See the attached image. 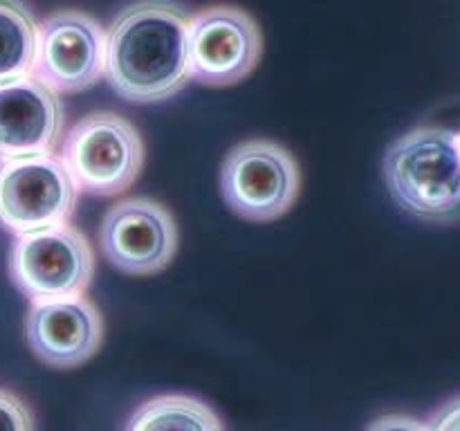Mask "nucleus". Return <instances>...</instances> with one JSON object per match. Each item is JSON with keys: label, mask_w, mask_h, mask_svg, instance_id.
I'll list each match as a JSON object with an SVG mask.
<instances>
[{"label": "nucleus", "mask_w": 460, "mask_h": 431, "mask_svg": "<svg viewBox=\"0 0 460 431\" xmlns=\"http://www.w3.org/2000/svg\"><path fill=\"white\" fill-rule=\"evenodd\" d=\"M191 12L178 0H133L106 30V79L130 103H160L191 81Z\"/></svg>", "instance_id": "f257e3e1"}, {"label": "nucleus", "mask_w": 460, "mask_h": 431, "mask_svg": "<svg viewBox=\"0 0 460 431\" xmlns=\"http://www.w3.org/2000/svg\"><path fill=\"white\" fill-rule=\"evenodd\" d=\"M385 182L395 205L431 223L460 218V137L443 126H418L385 155Z\"/></svg>", "instance_id": "f03ea898"}, {"label": "nucleus", "mask_w": 460, "mask_h": 431, "mask_svg": "<svg viewBox=\"0 0 460 431\" xmlns=\"http://www.w3.org/2000/svg\"><path fill=\"white\" fill-rule=\"evenodd\" d=\"M58 157L76 191L115 198L139 178L146 148L133 121L119 112L94 110L70 126Z\"/></svg>", "instance_id": "7ed1b4c3"}, {"label": "nucleus", "mask_w": 460, "mask_h": 431, "mask_svg": "<svg viewBox=\"0 0 460 431\" xmlns=\"http://www.w3.org/2000/svg\"><path fill=\"white\" fill-rule=\"evenodd\" d=\"M301 173L295 155L272 139H247L225 155L220 193L238 218L272 223L295 207Z\"/></svg>", "instance_id": "20e7f679"}, {"label": "nucleus", "mask_w": 460, "mask_h": 431, "mask_svg": "<svg viewBox=\"0 0 460 431\" xmlns=\"http://www.w3.org/2000/svg\"><path fill=\"white\" fill-rule=\"evenodd\" d=\"M93 274V247L70 223L21 233L9 250V277L31 301L84 295Z\"/></svg>", "instance_id": "39448f33"}, {"label": "nucleus", "mask_w": 460, "mask_h": 431, "mask_svg": "<svg viewBox=\"0 0 460 431\" xmlns=\"http://www.w3.org/2000/svg\"><path fill=\"white\" fill-rule=\"evenodd\" d=\"M76 187L57 153L0 162V227L30 233L70 223Z\"/></svg>", "instance_id": "423d86ee"}, {"label": "nucleus", "mask_w": 460, "mask_h": 431, "mask_svg": "<svg viewBox=\"0 0 460 431\" xmlns=\"http://www.w3.org/2000/svg\"><path fill=\"white\" fill-rule=\"evenodd\" d=\"M263 54V34L252 13L236 4H211L191 13L189 66L191 79L214 88L236 85L254 72Z\"/></svg>", "instance_id": "0eeeda50"}, {"label": "nucleus", "mask_w": 460, "mask_h": 431, "mask_svg": "<svg viewBox=\"0 0 460 431\" xmlns=\"http://www.w3.org/2000/svg\"><path fill=\"white\" fill-rule=\"evenodd\" d=\"M99 245L108 263L124 274L151 277L169 268L180 245L173 214L153 198L115 202L99 227Z\"/></svg>", "instance_id": "6e6552de"}, {"label": "nucleus", "mask_w": 460, "mask_h": 431, "mask_svg": "<svg viewBox=\"0 0 460 431\" xmlns=\"http://www.w3.org/2000/svg\"><path fill=\"white\" fill-rule=\"evenodd\" d=\"M31 75L57 94L93 88L106 75V30L79 9H61L39 22Z\"/></svg>", "instance_id": "1a4fd4ad"}, {"label": "nucleus", "mask_w": 460, "mask_h": 431, "mask_svg": "<svg viewBox=\"0 0 460 431\" xmlns=\"http://www.w3.org/2000/svg\"><path fill=\"white\" fill-rule=\"evenodd\" d=\"M31 353L52 368H75L103 344V319L85 295L31 301L25 317Z\"/></svg>", "instance_id": "9d476101"}, {"label": "nucleus", "mask_w": 460, "mask_h": 431, "mask_svg": "<svg viewBox=\"0 0 460 431\" xmlns=\"http://www.w3.org/2000/svg\"><path fill=\"white\" fill-rule=\"evenodd\" d=\"M63 126L61 97L34 75L0 84V162L54 153Z\"/></svg>", "instance_id": "9b49d317"}, {"label": "nucleus", "mask_w": 460, "mask_h": 431, "mask_svg": "<svg viewBox=\"0 0 460 431\" xmlns=\"http://www.w3.org/2000/svg\"><path fill=\"white\" fill-rule=\"evenodd\" d=\"M124 431H225V427L200 398L164 393L139 404Z\"/></svg>", "instance_id": "f8f14e48"}, {"label": "nucleus", "mask_w": 460, "mask_h": 431, "mask_svg": "<svg viewBox=\"0 0 460 431\" xmlns=\"http://www.w3.org/2000/svg\"><path fill=\"white\" fill-rule=\"evenodd\" d=\"M39 21L25 0H0V84L31 75Z\"/></svg>", "instance_id": "ddd939ff"}, {"label": "nucleus", "mask_w": 460, "mask_h": 431, "mask_svg": "<svg viewBox=\"0 0 460 431\" xmlns=\"http://www.w3.org/2000/svg\"><path fill=\"white\" fill-rule=\"evenodd\" d=\"M0 431H36L30 404L4 386H0Z\"/></svg>", "instance_id": "4468645a"}, {"label": "nucleus", "mask_w": 460, "mask_h": 431, "mask_svg": "<svg viewBox=\"0 0 460 431\" xmlns=\"http://www.w3.org/2000/svg\"><path fill=\"white\" fill-rule=\"evenodd\" d=\"M367 431H429V425L404 413H385L376 418L367 427Z\"/></svg>", "instance_id": "2eb2a0df"}, {"label": "nucleus", "mask_w": 460, "mask_h": 431, "mask_svg": "<svg viewBox=\"0 0 460 431\" xmlns=\"http://www.w3.org/2000/svg\"><path fill=\"white\" fill-rule=\"evenodd\" d=\"M429 431H460V395L445 402L431 416Z\"/></svg>", "instance_id": "dca6fc26"}, {"label": "nucleus", "mask_w": 460, "mask_h": 431, "mask_svg": "<svg viewBox=\"0 0 460 431\" xmlns=\"http://www.w3.org/2000/svg\"><path fill=\"white\" fill-rule=\"evenodd\" d=\"M458 137H460V133H458Z\"/></svg>", "instance_id": "f3484780"}]
</instances>
